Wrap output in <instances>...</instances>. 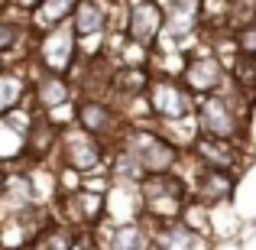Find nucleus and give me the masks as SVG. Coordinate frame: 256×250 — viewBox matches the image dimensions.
Instances as JSON below:
<instances>
[{
  "label": "nucleus",
  "instance_id": "f257e3e1",
  "mask_svg": "<svg viewBox=\"0 0 256 250\" xmlns=\"http://www.w3.org/2000/svg\"><path fill=\"white\" fill-rule=\"evenodd\" d=\"M188 188L182 179H175V172L162 175H143L140 179V221H178L182 211L188 205Z\"/></svg>",
  "mask_w": 256,
  "mask_h": 250
},
{
  "label": "nucleus",
  "instance_id": "f03ea898",
  "mask_svg": "<svg viewBox=\"0 0 256 250\" xmlns=\"http://www.w3.org/2000/svg\"><path fill=\"white\" fill-rule=\"evenodd\" d=\"M237 94L240 91H214V94H201L194 104V117H198V133L204 137H218V140H244L246 133V117L237 107Z\"/></svg>",
  "mask_w": 256,
  "mask_h": 250
},
{
  "label": "nucleus",
  "instance_id": "7ed1b4c3",
  "mask_svg": "<svg viewBox=\"0 0 256 250\" xmlns=\"http://www.w3.org/2000/svg\"><path fill=\"white\" fill-rule=\"evenodd\" d=\"M124 153L136 163L143 175H162V172H175L182 150L169 137H159L146 127H130V130H124Z\"/></svg>",
  "mask_w": 256,
  "mask_h": 250
},
{
  "label": "nucleus",
  "instance_id": "20e7f679",
  "mask_svg": "<svg viewBox=\"0 0 256 250\" xmlns=\"http://www.w3.org/2000/svg\"><path fill=\"white\" fill-rule=\"evenodd\" d=\"M143 98H146L150 114L159 124H178V120H188L194 111L192 94L175 82V78H156V82H150Z\"/></svg>",
  "mask_w": 256,
  "mask_h": 250
},
{
  "label": "nucleus",
  "instance_id": "39448f33",
  "mask_svg": "<svg viewBox=\"0 0 256 250\" xmlns=\"http://www.w3.org/2000/svg\"><path fill=\"white\" fill-rule=\"evenodd\" d=\"M75 124L78 130H84L88 137H94L98 143H110V140H124V117H117V111L104 104V101H94V98H84L82 104H75Z\"/></svg>",
  "mask_w": 256,
  "mask_h": 250
},
{
  "label": "nucleus",
  "instance_id": "423d86ee",
  "mask_svg": "<svg viewBox=\"0 0 256 250\" xmlns=\"http://www.w3.org/2000/svg\"><path fill=\"white\" fill-rule=\"evenodd\" d=\"M39 49H42V69L49 75H68L72 62H75V49H78V39L75 33L68 30V23L56 26V30L42 33L39 36Z\"/></svg>",
  "mask_w": 256,
  "mask_h": 250
},
{
  "label": "nucleus",
  "instance_id": "0eeeda50",
  "mask_svg": "<svg viewBox=\"0 0 256 250\" xmlns=\"http://www.w3.org/2000/svg\"><path fill=\"white\" fill-rule=\"evenodd\" d=\"M62 150H65V163H68L75 172L91 175L104 166V143H98L94 137H88L84 130H62Z\"/></svg>",
  "mask_w": 256,
  "mask_h": 250
},
{
  "label": "nucleus",
  "instance_id": "6e6552de",
  "mask_svg": "<svg viewBox=\"0 0 256 250\" xmlns=\"http://www.w3.org/2000/svg\"><path fill=\"white\" fill-rule=\"evenodd\" d=\"M192 156L201 163V169H218V172H237L244 163V153L237 150L234 140H218V137H198L192 140Z\"/></svg>",
  "mask_w": 256,
  "mask_h": 250
},
{
  "label": "nucleus",
  "instance_id": "1a4fd4ad",
  "mask_svg": "<svg viewBox=\"0 0 256 250\" xmlns=\"http://www.w3.org/2000/svg\"><path fill=\"white\" fill-rule=\"evenodd\" d=\"M150 247L152 250H211L204 237L198 231L185 224V221H159V224H150Z\"/></svg>",
  "mask_w": 256,
  "mask_h": 250
},
{
  "label": "nucleus",
  "instance_id": "9d476101",
  "mask_svg": "<svg viewBox=\"0 0 256 250\" xmlns=\"http://www.w3.org/2000/svg\"><path fill=\"white\" fill-rule=\"evenodd\" d=\"M224 78H227V72H224V65L218 62V59H211V56H204V59H194V62H188L185 65V72H182V88H185L188 94H214V91H220V85H224Z\"/></svg>",
  "mask_w": 256,
  "mask_h": 250
},
{
  "label": "nucleus",
  "instance_id": "9b49d317",
  "mask_svg": "<svg viewBox=\"0 0 256 250\" xmlns=\"http://www.w3.org/2000/svg\"><path fill=\"white\" fill-rule=\"evenodd\" d=\"M162 17H166V13L159 10L152 0L133 7V10H130V20H126V36H130L136 46H152L159 39V33H162V26H166Z\"/></svg>",
  "mask_w": 256,
  "mask_h": 250
},
{
  "label": "nucleus",
  "instance_id": "f8f14e48",
  "mask_svg": "<svg viewBox=\"0 0 256 250\" xmlns=\"http://www.w3.org/2000/svg\"><path fill=\"white\" fill-rule=\"evenodd\" d=\"M65 224L68 227H94L104 221V195L98 192H68L65 195Z\"/></svg>",
  "mask_w": 256,
  "mask_h": 250
},
{
  "label": "nucleus",
  "instance_id": "ddd939ff",
  "mask_svg": "<svg viewBox=\"0 0 256 250\" xmlns=\"http://www.w3.org/2000/svg\"><path fill=\"white\" fill-rule=\"evenodd\" d=\"M234 195V175L230 172H218V169H201L198 179H194L192 198L201 208H214L220 201H227Z\"/></svg>",
  "mask_w": 256,
  "mask_h": 250
},
{
  "label": "nucleus",
  "instance_id": "4468645a",
  "mask_svg": "<svg viewBox=\"0 0 256 250\" xmlns=\"http://www.w3.org/2000/svg\"><path fill=\"white\" fill-rule=\"evenodd\" d=\"M107 26V13L98 0H75L72 7V17H68V30L75 33V39H91L100 36Z\"/></svg>",
  "mask_w": 256,
  "mask_h": 250
},
{
  "label": "nucleus",
  "instance_id": "2eb2a0df",
  "mask_svg": "<svg viewBox=\"0 0 256 250\" xmlns=\"http://www.w3.org/2000/svg\"><path fill=\"white\" fill-rule=\"evenodd\" d=\"M100 250H152L150 247V227L146 221H126V224H114L110 237L104 240Z\"/></svg>",
  "mask_w": 256,
  "mask_h": 250
},
{
  "label": "nucleus",
  "instance_id": "dca6fc26",
  "mask_svg": "<svg viewBox=\"0 0 256 250\" xmlns=\"http://www.w3.org/2000/svg\"><path fill=\"white\" fill-rule=\"evenodd\" d=\"M36 91H39V104L49 114L56 111V107L72 104V85H68V78H62V75H49V72H46L42 82L36 85Z\"/></svg>",
  "mask_w": 256,
  "mask_h": 250
},
{
  "label": "nucleus",
  "instance_id": "f3484780",
  "mask_svg": "<svg viewBox=\"0 0 256 250\" xmlns=\"http://www.w3.org/2000/svg\"><path fill=\"white\" fill-rule=\"evenodd\" d=\"M72 7H75V0H39L36 13H32V23H36L39 33H49L72 17Z\"/></svg>",
  "mask_w": 256,
  "mask_h": 250
},
{
  "label": "nucleus",
  "instance_id": "a211bd4d",
  "mask_svg": "<svg viewBox=\"0 0 256 250\" xmlns=\"http://www.w3.org/2000/svg\"><path fill=\"white\" fill-rule=\"evenodd\" d=\"M20 101H23V78L10 75V72H0V117L10 114Z\"/></svg>",
  "mask_w": 256,
  "mask_h": 250
},
{
  "label": "nucleus",
  "instance_id": "6ab92c4d",
  "mask_svg": "<svg viewBox=\"0 0 256 250\" xmlns=\"http://www.w3.org/2000/svg\"><path fill=\"white\" fill-rule=\"evenodd\" d=\"M20 36H23V30H20L13 20H4V17H0V56H4V52H10L13 46L20 43Z\"/></svg>",
  "mask_w": 256,
  "mask_h": 250
},
{
  "label": "nucleus",
  "instance_id": "aec40b11",
  "mask_svg": "<svg viewBox=\"0 0 256 250\" xmlns=\"http://www.w3.org/2000/svg\"><path fill=\"white\" fill-rule=\"evenodd\" d=\"M234 43H237V52H240V56H256V23L240 26Z\"/></svg>",
  "mask_w": 256,
  "mask_h": 250
},
{
  "label": "nucleus",
  "instance_id": "412c9836",
  "mask_svg": "<svg viewBox=\"0 0 256 250\" xmlns=\"http://www.w3.org/2000/svg\"><path fill=\"white\" fill-rule=\"evenodd\" d=\"M4 192H6V169L0 166V195H4Z\"/></svg>",
  "mask_w": 256,
  "mask_h": 250
},
{
  "label": "nucleus",
  "instance_id": "4be33fe9",
  "mask_svg": "<svg viewBox=\"0 0 256 250\" xmlns=\"http://www.w3.org/2000/svg\"><path fill=\"white\" fill-rule=\"evenodd\" d=\"M20 250H39V244H30V247H20Z\"/></svg>",
  "mask_w": 256,
  "mask_h": 250
},
{
  "label": "nucleus",
  "instance_id": "5701e85b",
  "mask_svg": "<svg viewBox=\"0 0 256 250\" xmlns=\"http://www.w3.org/2000/svg\"><path fill=\"white\" fill-rule=\"evenodd\" d=\"M0 72H4V62H0Z\"/></svg>",
  "mask_w": 256,
  "mask_h": 250
},
{
  "label": "nucleus",
  "instance_id": "b1692460",
  "mask_svg": "<svg viewBox=\"0 0 256 250\" xmlns=\"http://www.w3.org/2000/svg\"><path fill=\"white\" fill-rule=\"evenodd\" d=\"M4 4H6V0H0V7H4Z\"/></svg>",
  "mask_w": 256,
  "mask_h": 250
}]
</instances>
